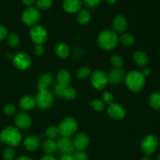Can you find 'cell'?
I'll return each mask as SVG.
<instances>
[{
    "label": "cell",
    "mask_w": 160,
    "mask_h": 160,
    "mask_svg": "<svg viewBox=\"0 0 160 160\" xmlns=\"http://www.w3.org/2000/svg\"><path fill=\"white\" fill-rule=\"evenodd\" d=\"M125 83L129 89L133 92H139L145 86V77L142 72L132 71L127 74L125 77Z\"/></svg>",
    "instance_id": "obj_1"
},
{
    "label": "cell",
    "mask_w": 160,
    "mask_h": 160,
    "mask_svg": "<svg viewBox=\"0 0 160 160\" xmlns=\"http://www.w3.org/2000/svg\"><path fill=\"white\" fill-rule=\"evenodd\" d=\"M98 44L102 50H113L118 44V37L117 33L112 30H104L98 35Z\"/></svg>",
    "instance_id": "obj_2"
},
{
    "label": "cell",
    "mask_w": 160,
    "mask_h": 160,
    "mask_svg": "<svg viewBox=\"0 0 160 160\" xmlns=\"http://www.w3.org/2000/svg\"><path fill=\"white\" fill-rule=\"evenodd\" d=\"M2 141L10 147L18 146L22 141V136L20 132L13 126H8L3 129L0 133Z\"/></svg>",
    "instance_id": "obj_3"
},
{
    "label": "cell",
    "mask_w": 160,
    "mask_h": 160,
    "mask_svg": "<svg viewBox=\"0 0 160 160\" xmlns=\"http://www.w3.org/2000/svg\"><path fill=\"white\" fill-rule=\"evenodd\" d=\"M59 135L61 136L70 137L78 130V122L74 119L71 117L65 118L59 123L58 126Z\"/></svg>",
    "instance_id": "obj_4"
},
{
    "label": "cell",
    "mask_w": 160,
    "mask_h": 160,
    "mask_svg": "<svg viewBox=\"0 0 160 160\" xmlns=\"http://www.w3.org/2000/svg\"><path fill=\"white\" fill-rule=\"evenodd\" d=\"M36 105L42 109L50 108L53 103V96L48 89H38L36 95Z\"/></svg>",
    "instance_id": "obj_5"
},
{
    "label": "cell",
    "mask_w": 160,
    "mask_h": 160,
    "mask_svg": "<svg viewBox=\"0 0 160 160\" xmlns=\"http://www.w3.org/2000/svg\"><path fill=\"white\" fill-rule=\"evenodd\" d=\"M22 20L28 26H34L40 20L41 13L36 8L28 7L22 13Z\"/></svg>",
    "instance_id": "obj_6"
},
{
    "label": "cell",
    "mask_w": 160,
    "mask_h": 160,
    "mask_svg": "<svg viewBox=\"0 0 160 160\" xmlns=\"http://www.w3.org/2000/svg\"><path fill=\"white\" fill-rule=\"evenodd\" d=\"M159 141L155 135L150 134L145 136L141 143V149L147 155L154 153L157 149Z\"/></svg>",
    "instance_id": "obj_7"
},
{
    "label": "cell",
    "mask_w": 160,
    "mask_h": 160,
    "mask_svg": "<svg viewBox=\"0 0 160 160\" xmlns=\"http://www.w3.org/2000/svg\"><path fill=\"white\" fill-rule=\"evenodd\" d=\"M57 151L62 155L67 153H73L74 151L73 141L70 137L61 136L56 141Z\"/></svg>",
    "instance_id": "obj_8"
},
{
    "label": "cell",
    "mask_w": 160,
    "mask_h": 160,
    "mask_svg": "<svg viewBox=\"0 0 160 160\" xmlns=\"http://www.w3.org/2000/svg\"><path fill=\"white\" fill-rule=\"evenodd\" d=\"M108 76L102 71H95L92 75V86L97 89H103L108 84Z\"/></svg>",
    "instance_id": "obj_9"
},
{
    "label": "cell",
    "mask_w": 160,
    "mask_h": 160,
    "mask_svg": "<svg viewBox=\"0 0 160 160\" xmlns=\"http://www.w3.org/2000/svg\"><path fill=\"white\" fill-rule=\"evenodd\" d=\"M30 35H31V39L36 44H42L47 40V38H48L46 30L43 27L40 26V25L33 26V28L31 30V32H30Z\"/></svg>",
    "instance_id": "obj_10"
},
{
    "label": "cell",
    "mask_w": 160,
    "mask_h": 160,
    "mask_svg": "<svg viewBox=\"0 0 160 160\" xmlns=\"http://www.w3.org/2000/svg\"><path fill=\"white\" fill-rule=\"evenodd\" d=\"M13 64L17 68L20 70H25L28 69L31 64V59L28 54L26 53H17L13 56Z\"/></svg>",
    "instance_id": "obj_11"
},
{
    "label": "cell",
    "mask_w": 160,
    "mask_h": 160,
    "mask_svg": "<svg viewBox=\"0 0 160 160\" xmlns=\"http://www.w3.org/2000/svg\"><path fill=\"white\" fill-rule=\"evenodd\" d=\"M108 114L113 119H122L126 115V111L119 104L112 103L108 108Z\"/></svg>",
    "instance_id": "obj_12"
},
{
    "label": "cell",
    "mask_w": 160,
    "mask_h": 160,
    "mask_svg": "<svg viewBox=\"0 0 160 160\" xmlns=\"http://www.w3.org/2000/svg\"><path fill=\"white\" fill-rule=\"evenodd\" d=\"M108 76V81L113 85L120 84L124 78V71L121 67H115L109 72Z\"/></svg>",
    "instance_id": "obj_13"
},
{
    "label": "cell",
    "mask_w": 160,
    "mask_h": 160,
    "mask_svg": "<svg viewBox=\"0 0 160 160\" xmlns=\"http://www.w3.org/2000/svg\"><path fill=\"white\" fill-rule=\"evenodd\" d=\"M15 123L19 128L28 129L32 124V120L29 115L25 112H20L15 116Z\"/></svg>",
    "instance_id": "obj_14"
},
{
    "label": "cell",
    "mask_w": 160,
    "mask_h": 160,
    "mask_svg": "<svg viewBox=\"0 0 160 160\" xmlns=\"http://www.w3.org/2000/svg\"><path fill=\"white\" fill-rule=\"evenodd\" d=\"M73 141L74 148L76 150H84L88 146L90 140L87 134L84 133H80L76 135Z\"/></svg>",
    "instance_id": "obj_15"
},
{
    "label": "cell",
    "mask_w": 160,
    "mask_h": 160,
    "mask_svg": "<svg viewBox=\"0 0 160 160\" xmlns=\"http://www.w3.org/2000/svg\"><path fill=\"white\" fill-rule=\"evenodd\" d=\"M128 27V21L124 16L118 15L113 19L112 28L115 32H123Z\"/></svg>",
    "instance_id": "obj_16"
},
{
    "label": "cell",
    "mask_w": 160,
    "mask_h": 160,
    "mask_svg": "<svg viewBox=\"0 0 160 160\" xmlns=\"http://www.w3.org/2000/svg\"><path fill=\"white\" fill-rule=\"evenodd\" d=\"M63 9L70 13L79 12L82 8V2L81 0H64Z\"/></svg>",
    "instance_id": "obj_17"
},
{
    "label": "cell",
    "mask_w": 160,
    "mask_h": 160,
    "mask_svg": "<svg viewBox=\"0 0 160 160\" xmlns=\"http://www.w3.org/2000/svg\"><path fill=\"white\" fill-rule=\"evenodd\" d=\"M40 139L34 135L27 136L23 141V145H24L25 148L30 152H34V151L38 150V147H40Z\"/></svg>",
    "instance_id": "obj_18"
},
{
    "label": "cell",
    "mask_w": 160,
    "mask_h": 160,
    "mask_svg": "<svg viewBox=\"0 0 160 160\" xmlns=\"http://www.w3.org/2000/svg\"><path fill=\"white\" fill-rule=\"evenodd\" d=\"M20 108L23 110H31L36 106V100L31 96H24L21 97L19 102Z\"/></svg>",
    "instance_id": "obj_19"
},
{
    "label": "cell",
    "mask_w": 160,
    "mask_h": 160,
    "mask_svg": "<svg viewBox=\"0 0 160 160\" xmlns=\"http://www.w3.org/2000/svg\"><path fill=\"white\" fill-rule=\"evenodd\" d=\"M53 77L51 74L45 73L38 78V89H47L48 86L52 84Z\"/></svg>",
    "instance_id": "obj_20"
},
{
    "label": "cell",
    "mask_w": 160,
    "mask_h": 160,
    "mask_svg": "<svg viewBox=\"0 0 160 160\" xmlns=\"http://www.w3.org/2000/svg\"><path fill=\"white\" fill-rule=\"evenodd\" d=\"M70 81H71V77L69 72H67V70H61L60 72H59L57 75V84L64 87H67L70 85Z\"/></svg>",
    "instance_id": "obj_21"
},
{
    "label": "cell",
    "mask_w": 160,
    "mask_h": 160,
    "mask_svg": "<svg viewBox=\"0 0 160 160\" xmlns=\"http://www.w3.org/2000/svg\"><path fill=\"white\" fill-rule=\"evenodd\" d=\"M55 52L59 57L67 58L70 54V49L64 42H59L55 46Z\"/></svg>",
    "instance_id": "obj_22"
},
{
    "label": "cell",
    "mask_w": 160,
    "mask_h": 160,
    "mask_svg": "<svg viewBox=\"0 0 160 160\" xmlns=\"http://www.w3.org/2000/svg\"><path fill=\"white\" fill-rule=\"evenodd\" d=\"M133 58H134V62L140 67H144V66L147 65L148 62V56H147L146 53L142 51L134 52Z\"/></svg>",
    "instance_id": "obj_23"
},
{
    "label": "cell",
    "mask_w": 160,
    "mask_h": 160,
    "mask_svg": "<svg viewBox=\"0 0 160 160\" xmlns=\"http://www.w3.org/2000/svg\"><path fill=\"white\" fill-rule=\"evenodd\" d=\"M42 148H43V151L47 155H52V154L57 152L56 142L53 141L52 139L46 140L42 144Z\"/></svg>",
    "instance_id": "obj_24"
},
{
    "label": "cell",
    "mask_w": 160,
    "mask_h": 160,
    "mask_svg": "<svg viewBox=\"0 0 160 160\" xmlns=\"http://www.w3.org/2000/svg\"><path fill=\"white\" fill-rule=\"evenodd\" d=\"M91 17H92V13H91V12L88 9H82V10H80L78 12V23L82 25L87 24L90 21Z\"/></svg>",
    "instance_id": "obj_25"
},
{
    "label": "cell",
    "mask_w": 160,
    "mask_h": 160,
    "mask_svg": "<svg viewBox=\"0 0 160 160\" xmlns=\"http://www.w3.org/2000/svg\"><path fill=\"white\" fill-rule=\"evenodd\" d=\"M149 104L155 110L160 111V93L154 92L150 95Z\"/></svg>",
    "instance_id": "obj_26"
},
{
    "label": "cell",
    "mask_w": 160,
    "mask_h": 160,
    "mask_svg": "<svg viewBox=\"0 0 160 160\" xmlns=\"http://www.w3.org/2000/svg\"><path fill=\"white\" fill-rule=\"evenodd\" d=\"M134 41H135V38H134V36L132 34H130V33L123 34L120 38V42H121V44L124 45H132V44H134Z\"/></svg>",
    "instance_id": "obj_27"
},
{
    "label": "cell",
    "mask_w": 160,
    "mask_h": 160,
    "mask_svg": "<svg viewBox=\"0 0 160 160\" xmlns=\"http://www.w3.org/2000/svg\"><path fill=\"white\" fill-rule=\"evenodd\" d=\"M62 97H66L67 99L69 100H72V99H75L77 97V93L73 88L71 87H66L64 89L63 93H62Z\"/></svg>",
    "instance_id": "obj_28"
},
{
    "label": "cell",
    "mask_w": 160,
    "mask_h": 160,
    "mask_svg": "<svg viewBox=\"0 0 160 160\" xmlns=\"http://www.w3.org/2000/svg\"><path fill=\"white\" fill-rule=\"evenodd\" d=\"M91 73V69L88 67H82L77 72V77L81 79H84L89 76Z\"/></svg>",
    "instance_id": "obj_29"
},
{
    "label": "cell",
    "mask_w": 160,
    "mask_h": 160,
    "mask_svg": "<svg viewBox=\"0 0 160 160\" xmlns=\"http://www.w3.org/2000/svg\"><path fill=\"white\" fill-rule=\"evenodd\" d=\"M16 156V152L12 147H8L3 151V157L6 160H13Z\"/></svg>",
    "instance_id": "obj_30"
},
{
    "label": "cell",
    "mask_w": 160,
    "mask_h": 160,
    "mask_svg": "<svg viewBox=\"0 0 160 160\" xmlns=\"http://www.w3.org/2000/svg\"><path fill=\"white\" fill-rule=\"evenodd\" d=\"M20 39H19L18 35L15 33H11L8 35V43L10 46L16 47L19 45Z\"/></svg>",
    "instance_id": "obj_31"
},
{
    "label": "cell",
    "mask_w": 160,
    "mask_h": 160,
    "mask_svg": "<svg viewBox=\"0 0 160 160\" xmlns=\"http://www.w3.org/2000/svg\"><path fill=\"white\" fill-rule=\"evenodd\" d=\"M52 0H37L38 7L43 10L49 9L52 6Z\"/></svg>",
    "instance_id": "obj_32"
},
{
    "label": "cell",
    "mask_w": 160,
    "mask_h": 160,
    "mask_svg": "<svg viewBox=\"0 0 160 160\" xmlns=\"http://www.w3.org/2000/svg\"><path fill=\"white\" fill-rule=\"evenodd\" d=\"M59 134L58 127L56 126H50L47 128L46 130V135L48 136L49 139H53V138L57 137L58 135Z\"/></svg>",
    "instance_id": "obj_33"
},
{
    "label": "cell",
    "mask_w": 160,
    "mask_h": 160,
    "mask_svg": "<svg viewBox=\"0 0 160 160\" xmlns=\"http://www.w3.org/2000/svg\"><path fill=\"white\" fill-rule=\"evenodd\" d=\"M76 160H88V155L84 150H77L73 152Z\"/></svg>",
    "instance_id": "obj_34"
},
{
    "label": "cell",
    "mask_w": 160,
    "mask_h": 160,
    "mask_svg": "<svg viewBox=\"0 0 160 160\" xmlns=\"http://www.w3.org/2000/svg\"><path fill=\"white\" fill-rule=\"evenodd\" d=\"M111 63L115 67H121L123 64V58L119 55H114L111 57Z\"/></svg>",
    "instance_id": "obj_35"
},
{
    "label": "cell",
    "mask_w": 160,
    "mask_h": 160,
    "mask_svg": "<svg viewBox=\"0 0 160 160\" xmlns=\"http://www.w3.org/2000/svg\"><path fill=\"white\" fill-rule=\"evenodd\" d=\"M3 110H4V112L8 115H12L16 112L15 106L13 104H7L5 105Z\"/></svg>",
    "instance_id": "obj_36"
},
{
    "label": "cell",
    "mask_w": 160,
    "mask_h": 160,
    "mask_svg": "<svg viewBox=\"0 0 160 160\" xmlns=\"http://www.w3.org/2000/svg\"><path fill=\"white\" fill-rule=\"evenodd\" d=\"M102 98H103V100H104V101L106 102L107 104L110 105L111 104L113 103V100H114L113 96H112L110 93L107 92V91H106V92H105L104 93L102 94Z\"/></svg>",
    "instance_id": "obj_37"
},
{
    "label": "cell",
    "mask_w": 160,
    "mask_h": 160,
    "mask_svg": "<svg viewBox=\"0 0 160 160\" xmlns=\"http://www.w3.org/2000/svg\"><path fill=\"white\" fill-rule=\"evenodd\" d=\"M102 0H83L85 6L88 8H95L98 6Z\"/></svg>",
    "instance_id": "obj_38"
},
{
    "label": "cell",
    "mask_w": 160,
    "mask_h": 160,
    "mask_svg": "<svg viewBox=\"0 0 160 160\" xmlns=\"http://www.w3.org/2000/svg\"><path fill=\"white\" fill-rule=\"evenodd\" d=\"M91 104L93 106V108H95L96 111H102L103 108H104V104L101 101V100H93L92 102H91Z\"/></svg>",
    "instance_id": "obj_39"
},
{
    "label": "cell",
    "mask_w": 160,
    "mask_h": 160,
    "mask_svg": "<svg viewBox=\"0 0 160 160\" xmlns=\"http://www.w3.org/2000/svg\"><path fill=\"white\" fill-rule=\"evenodd\" d=\"M65 88L66 87H64V86H60L59 84H56L54 87L55 93L57 96H59V97H62V93H63V91Z\"/></svg>",
    "instance_id": "obj_40"
},
{
    "label": "cell",
    "mask_w": 160,
    "mask_h": 160,
    "mask_svg": "<svg viewBox=\"0 0 160 160\" xmlns=\"http://www.w3.org/2000/svg\"><path fill=\"white\" fill-rule=\"evenodd\" d=\"M34 54L37 56H41L44 53V47L42 44H37L34 49Z\"/></svg>",
    "instance_id": "obj_41"
},
{
    "label": "cell",
    "mask_w": 160,
    "mask_h": 160,
    "mask_svg": "<svg viewBox=\"0 0 160 160\" xmlns=\"http://www.w3.org/2000/svg\"><path fill=\"white\" fill-rule=\"evenodd\" d=\"M7 29L3 25H0V40H3L7 36Z\"/></svg>",
    "instance_id": "obj_42"
},
{
    "label": "cell",
    "mask_w": 160,
    "mask_h": 160,
    "mask_svg": "<svg viewBox=\"0 0 160 160\" xmlns=\"http://www.w3.org/2000/svg\"><path fill=\"white\" fill-rule=\"evenodd\" d=\"M59 160H76L75 157L73 155V153H67L63 154L62 156L59 158Z\"/></svg>",
    "instance_id": "obj_43"
},
{
    "label": "cell",
    "mask_w": 160,
    "mask_h": 160,
    "mask_svg": "<svg viewBox=\"0 0 160 160\" xmlns=\"http://www.w3.org/2000/svg\"><path fill=\"white\" fill-rule=\"evenodd\" d=\"M82 53H83V52H82V50H81V49L77 48L76 50H75L74 53H73V55H74L75 57L79 58V57H81V55H82Z\"/></svg>",
    "instance_id": "obj_44"
},
{
    "label": "cell",
    "mask_w": 160,
    "mask_h": 160,
    "mask_svg": "<svg viewBox=\"0 0 160 160\" xmlns=\"http://www.w3.org/2000/svg\"><path fill=\"white\" fill-rule=\"evenodd\" d=\"M22 1H23V3L25 6H28V7H31L34 3L35 0H22Z\"/></svg>",
    "instance_id": "obj_45"
},
{
    "label": "cell",
    "mask_w": 160,
    "mask_h": 160,
    "mask_svg": "<svg viewBox=\"0 0 160 160\" xmlns=\"http://www.w3.org/2000/svg\"><path fill=\"white\" fill-rule=\"evenodd\" d=\"M142 74L144 75V76L146 77V76H148V75L151 74V69L148 68V67H145V69H144L143 71H142Z\"/></svg>",
    "instance_id": "obj_46"
},
{
    "label": "cell",
    "mask_w": 160,
    "mask_h": 160,
    "mask_svg": "<svg viewBox=\"0 0 160 160\" xmlns=\"http://www.w3.org/2000/svg\"><path fill=\"white\" fill-rule=\"evenodd\" d=\"M40 160H56V159L55 157L52 156V155H45V156L42 157Z\"/></svg>",
    "instance_id": "obj_47"
},
{
    "label": "cell",
    "mask_w": 160,
    "mask_h": 160,
    "mask_svg": "<svg viewBox=\"0 0 160 160\" xmlns=\"http://www.w3.org/2000/svg\"><path fill=\"white\" fill-rule=\"evenodd\" d=\"M16 160H33L31 157L27 156V155H21V156L18 157Z\"/></svg>",
    "instance_id": "obj_48"
},
{
    "label": "cell",
    "mask_w": 160,
    "mask_h": 160,
    "mask_svg": "<svg viewBox=\"0 0 160 160\" xmlns=\"http://www.w3.org/2000/svg\"><path fill=\"white\" fill-rule=\"evenodd\" d=\"M142 160H152V158H150L149 155H145V156H144L143 158H142Z\"/></svg>",
    "instance_id": "obj_49"
},
{
    "label": "cell",
    "mask_w": 160,
    "mask_h": 160,
    "mask_svg": "<svg viewBox=\"0 0 160 160\" xmlns=\"http://www.w3.org/2000/svg\"><path fill=\"white\" fill-rule=\"evenodd\" d=\"M116 1H117V0H106V2H107L109 4H113V3H116Z\"/></svg>",
    "instance_id": "obj_50"
},
{
    "label": "cell",
    "mask_w": 160,
    "mask_h": 160,
    "mask_svg": "<svg viewBox=\"0 0 160 160\" xmlns=\"http://www.w3.org/2000/svg\"><path fill=\"white\" fill-rule=\"evenodd\" d=\"M157 160H160V153L159 154V155H158V156H157Z\"/></svg>",
    "instance_id": "obj_51"
},
{
    "label": "cell",
    "mask_w": 160,
    "mask_h": 160,
    "mask_svg": "<svg viewBox=\"0 0 160 160\" xmlns=\"http://www.w3.org/2000/svg\"><path fill=\"white\" fill-rule=\"evenodd\" d=\"M2 142V139H1V137H0V144H1Z\"/></svg>",
    "instance_id": "obj_52"
},
{
    "label": "cell",
    "mask_w": 160,
    "mask_h": 160,
    "mask_svg": "<svg viewBox=\"0 0 160 160\" xmlns=\"http://www.w3.org/2000/svg\"><path fill=\"white\" fill-rule=\"evenodd\" d=\"M159 144H160V141H159Z\"/></svg>",
    "instance_id": "obj_53"
}]
</instances>
